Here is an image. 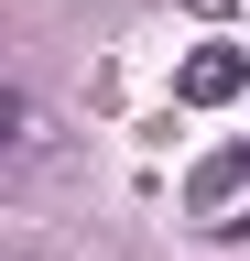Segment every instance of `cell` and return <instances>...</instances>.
<instances>
[{
  "label": "cell",
  "instance_id": "1",
  "mask_svg": "<svg viewBox=\"0 0 250 261\" xmlns=\"http://www.w3.org/2000/svg\"><path fill=\"white\" fill-rule=\"evenodd\" d=\"M239 87H250V55H239V44H196V55H185V76H174L185 109H229Z\"/></svg>",
  "mask_w": 250,
  "mask_h": 261
},
{
  "label": "cell",
  "instance_id": "2",
  "mask_svg": "<svg viewBox=\"0 0 250 261\" xmlns=\"http://www.w3.org/2000/svg\"><path fill=\"white\" fill-rule=\"evenodd\" d=\"M239 174H250V152H217V163H207V174H196V196H207V207H217V196H239Z\"/></svg>",
  "mask_w": 250,
  "mask_h": 261
}]
</instances>
